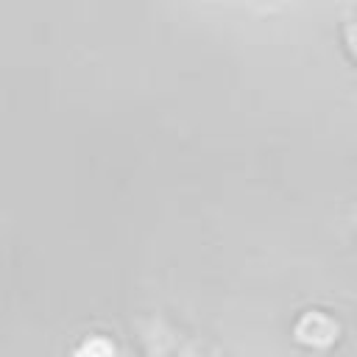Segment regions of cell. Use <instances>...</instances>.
<instances>
[{"label":"cell","mask_w":357,"mask_h":357,"mask_svg":"<svg viewBox=\"0 0 357 357\" xmlns=\"http://www.w3.org/2000/svg\"><path fill=\"white\" fill-rule=\"evenodd\" d=\"M296 337L307 346L324 349L337 337V324L324 312H307L296 326Z\"/></svg>","instance_id":"obj_1"},{"label":"cell","mask_w":357,"mask_h":357,"mask_svg":"<svg viewBox=\"0 0 357 357\" xmlns=\"http://www.w3.org/2000/svg\"><path fill=\"white\" fill-rule=\"evenodd\" d=\"M75 357H114V349L106 337H92L75 351Z\"/></svg>","instance_id":"obj_2"},{"label":"cell","mask_w":357,"mask_h":357,"mask_svg":"<svg viewBox=\"0 0 357 357\" xmlns=\"http://www.w3.org/2000/svg\"><path fill=\"white\" fill-rule=\"evenodd\" d=\"M346 39H349V45H351V50H354V56H357V20L346 28Z\"/></svg>","instance_id":"obj_3"}]
</instances>
